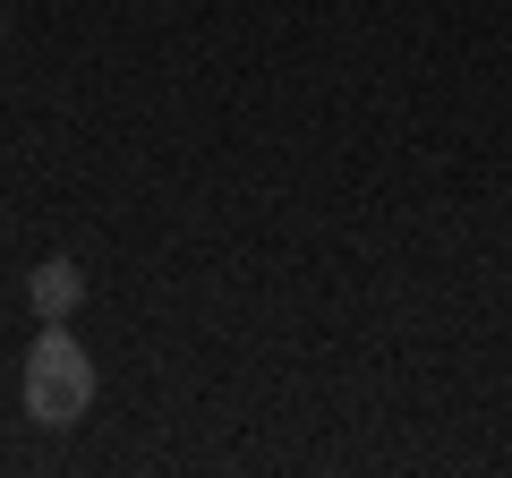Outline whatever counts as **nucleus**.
Returning a JSON list of instances; mask_svg holds the SVG:
<instances>
[{"instance_id":"1","label":"nucleus","mask_w":512,"mask_h":478,"mask_svg":"<svg viewBox=\"0 0 512 478\" xmlns=\"http://www.w3.org/2000/svg\"><path fill=\"white\" fill-rule=\"evenodd\" d=\"M18 393H26V419L35 427H77L94 410V359L69 325H43L26 342V368H18Z\"/></svg>"},{"instance_id":"2","label":"nucleus","mask_w":512,"mask_h":478,"mask_svg":"<svg viewBox=\"0 0 512 478\" xmlns=\"http://www.w3.org/2000/svg\"><path fill=\"white\" fill-rule=\"evenodd\" d=\"M26 299H35V316H43V325H69V316H77V299H86V274H77L69 257H43L35 274H26Z\"/></svg>"}]
</instances>
